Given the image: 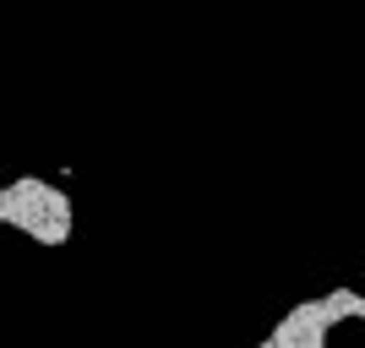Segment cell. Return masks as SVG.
<instances>
[{"mask_svg":"<svg viewBox=\"0 0 365 348\" xmlns=\"http://www.w3.org/2000/svg\"><path fill=\"white\" fill-rule=\"evenodd\" d=\"M333 321L338 316H333V305H327V300H305V305H294L289 316L267 332V348H322Z\"/></svg>","mask_w":365,"mask_h":348,"instance_id":"cell-2","label":"cell"},{"mask_svg":"<svg viewBox=\"0 0 365 348\" xmlns=\"http://www.w3.org/2000/svg\"><path fill=\"white\" fill-rule=\"evenodd\" d=\"M44 196H49V180H33V174L0 185V223L22 228V234L38 240V245H66L71 240V223H55L44 212Z\"/></svg>","mask_w":365,"mask_h":348,"instance_id":"cell-1","label":"cell"}]
</instances>
